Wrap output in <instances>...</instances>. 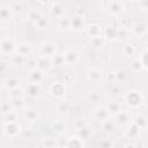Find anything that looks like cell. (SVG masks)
Listing matches in <instances>:
<instances>
[{"label": "cell", "mask_w": 148, "mask_h": 148, "mask_svg": "<svg viewBox=\"0 0 148 148\" xmlns=\"http://www.w3.org/2000/svg\"><path fill=\"white\" fill-rule=\"evenodd\" d=\"M2 131L6 136L14 139L16 136H20L22 128L17 121H9V123H2Z\"/></svg>", "instance_id": "obj_1"}, {"label": "cell", "mask_w": 148, "mask_h": 148, "mask_svg": "<svg viewBox=\"0 0 148 148\" xmlns=\"http://www.w3.org/2000/svg\"><path fill=\"white\" fill-rule=\"evenodd\" d=\"M143 98H142V95L140 91L138 90H131L128 91L126 95H125V102L126 104L132 108V109H135V108H139L142 103Z\"/></svg>", "instance_id": "obj_2"}, {"label": "cell", "mask_w": 148, "mask_h": 148, "mask_svg": "<svg viewBox=\"0 0 148 148\" xmlns=\"http://www.w3.org/2000/svg\"><path fill=\"white\" fill-rule=\"evenodd\" d=\"M16 47H17V45L15 44V42L10 37H3L1 39L0 49H1L2 56H12V54H14V52H16Z\"/></svg>", "instance_id": "obj_3"}, {"label": "cell", "mask_w": 148, "mask_h": 148, "mask_svg": "<svg viewBox=\"0 0 148 148\" xmlns=\"http://www.w3.org/2000/svg\"><path fill=\"white\" fill-rule=\"evenodd\" d=\"M38 52H39V56L42 57H47V58H52L53 56L57 54V45L52 42H43L40 45H39V49H38Z\"/></svg>", "instance_id": "obj_4"}, {"label": "cell", "mask_w": 148, "mask_h": 148, "mask_svg": "<svg viewBox=\"0 0 148 148\" xmlns=\"http://www.w3.org/2000/svg\"><path fill=\"white\" fill-rule=\"evenodd\" d=\"M87 80L90 82V83H95V84H99L103 82L104 80V74L103 72L99 69V68H96V67H91L87 71Z\"/></svg>", "instance_id": "obj_5"}, {"label": "cell", "mask_w": 148, "mask_h": 148, "mask_svg": "<svg viewBox=\"0 0 148 148\" xmlns=\"http://www.w3.org/2000/svg\"><path fill=\"white\" fill-rule=\"evenodd\" d=\"M42 92V87L39 83H32L28 82V84L24 87V96L31 99L37 98Z\"/></svg>", "instance_id": "obj_6"}, {"label": "cell", "mask_w": 148, "mask_h": 148, "mask_svg": "<svg viewBox=\"0 0 148 148\" xmlns=\"http://www.w3.org/2000/svg\"><path fill=\"white\" fill-rule=\"evenodd\" d=\"M23 119L30 124H34L40 119V111L37 108H28L23 112Z\"/></svg>", "instance_id": "obj_7"}, {"label": "cell", "mask_w": 148, "mask_h": 148, "mask_svg": "<svg viewBox=\"0 0 148 148\" xmlns=\"http://www.w3.org/2000/svg\"><path fill=\"white\" fill-rule=\"evenodd\" d=\"M124 8L121 0H111L108 5V12L112 16H120L124 13Z\"/></svg>", "instance_id": "obj_8"}, {"label": "cell", "mask_w": 148, "mask_h": 148, "mask_svg": "<svg viewBox=\"0 0 148 148\" xmlns=\"http://www.w3.org/2000/svg\"><path fill=\"white\" fill-rule=\"evenodd\" d=\"M114 120H116L118 126H127L132 123V118H131L130 112L127 110H123V109L114 116Z\"/></svg>", "instance_id": "obj_9"}, {"label": "cell", "mask_w": 148, "mask_h": 148, "mask_svg": "<svg viewBox=\"0 0 148 148\" xmlns=\"http://www.w3.org/2000/svg\"><path fill=\"white\" fill-rule=\"evenodd\" d=\"M52 67H53V66H52V60H51V58L38 56V58L36 59V68H38V69L42 71L43 73H47Z\"/></svg>", "instance_id": "obj_10"}, {"label": "cell", "mask_w": 148, "mask_h": 148, "mask_svg": "<svg viewBox=\"0 0 148 148\" xmlns=\"http://www.w3.org/2000/svg\"><path fill=\"white\" fill-rule=\"evenodd\" d=\"M131 31L136 37H145L148 34V24L143 22H135L131 25Z\"/></svg>", "instance_id": "obj_11"}, {"label": "cell", "mask_w": 148, "mask_h": 148, "mask_svg": "<svg viewBox=\"0 0 148 148\" xmlns=\"http://www.w3.org/2000/svg\"><path fill=\"white\" fill-rule=\"evenodd\" d=\"M27 79H28V82L39 83V84H40L42 82H44L45 76H44V73H43L42 71H39L38 68L35 67V68H31V69L29 71Z\"/></svg>", "instance_id": "obj_12"}, {"label": "cell", "mask_w": 148, "mask_h": 148, "mask_svg": "<svg viewBox=\"0 0 148 148\" xmlns=\"http://www.w3.org/2000/svg\"><path fill=\"white\" fill-rule=\"evenodd\" d=\"M50 94L56 98H61L66 92V87L62 82H53L49 89Z\"/></svg>", "instance_id": "obj_13"}, {"label": "cell", "mask_w": 148, "mask_h": 148, "mask_svg": "<svg viewBox=\"0 0 148 148\" xmlns=\"http://www.w3.org/2000/svg\"><path fill=\"white\" fill-rule=\"evenodd\" d=\"M117 130V123L116 120L111 119V117H109L108 119L101 121V131L105 134H113Z\"/></svg>", "instance_id": "obj_14"}, {"label": "cell", "mask_w": 148, "mask_h": 148, "mask_svg": "<svg viewBox=\"0 0 148 148\" xmlns=\"http://www.w3.org/2000/svg\"><path fill=\"white\" fill-rule=\"evenodd\" d=\"M2 87L3 89L10 91L13 89H16V88H20L21 87V81L20 79H17L16 76H7L3 79L2 81Z\"/></svg>", "instance_id": "obj_15"}, {"label": "cell", "mask_w": 148, "mask_h": 148, "mask_svg": "<svg viewBox=\"0 0 148 148\" xmlns=\"http://www.w3.org/2000/svg\"><path fill=\"white\" fill-rule=\"evenodd\" d=\"M14 15V10L9 5H1L0 7V21L1 23L9 22Z\"/></svg>", "instance_id": "obj_16"}, {"label": "cell", "mask_w": 148, "mask_h": 148, "mask_svg": "<svg viewBox=\"0 0 148 148\" xmlns=\"http://www.w3.org/2000/svg\"><path fill=\"white\" fill-rule=\"evenodd\" d=\"M84 28V17L80 14H75L71 17V29L74 31H81Z\"/></svg>", "instance_id": "obj_17"}, {"label": "cell", "mask_w": 148, "mask_h": 148, "mask_svg": "<svg viewBox=\"0 0 148 148\" xmlns=\"http://www.w3.org/2000/svg\"><path fill=\"white\" fill-rule=\"evenodd\" d=\"M79 53L74 50H67L64 52V59H65V64L68 66H74L77 64L79 61Z\"/></svg>", "instance_id": "obj_18"}, {"label": "cell", "mask_w": 148, "mask_h": 148, "mask_svg": "<svg viewBox=\"0 0 148 148\" xmlns=\"http://www.w3.org/2000/svg\"><path fill=\"white\" fill-rule=\"evenodd\" d=\"M75 135H77L80 139L84 141V140H89L94 135V131L89 125H86L79 130H75Z\"/></svg>", "instance_id": "obj_19"}, {"label": "cell", "mask_w": 148, "mask_h": 148, "mask_svg": "<svg viewBox=\"0 0 148 148\" xmlns=\"http://www.w3.org/2000/svg\"><path fill=\"white\" fill-rule=\"evenodd\" d=\"M130 80V74L125 69H117L114 71V83L118 84H125Z\"/></svg>", "instance_id": "obj_20"}, {"label": "cell", "mask_w": 148, "mask_h": 148, "mask_svg": "<svg viewBox=\"0 0 148 148\" xmlns=\"http://www.w3.org/2000/svg\"><path fill=\"white\" fill-rule=\"evenodd\" d=\"M105 40H117V36H118V28H114V27H106V28H103V35H102Z\"/></svg>", "instance_id": "obj_21"}, {"label": "cell", "mask_w": 148, "mask_h": 148, "mask_svg": "<svg viewBox=\"0 0 148 148\" xmlns=\"http://www.w3.org/2000/svg\"><path fill=\"white\" fill-rule=\"evenodd\" d=\"M51 130L54 133H57L58 135H62L67 131V125H66V123L64 120H56V121L52 123Z\"/></svg>", "instance_id": "obj_22"}, {"label": "cell", "mask_w": 148, "mask_h": 148, "mask_svg": "<svg viewBox=\"0 0 148 148\" xmlns=\"http://www.w3.org/2000/svg\"><path fill=\"white\" fill-rule=\"evenodd\" d=\"M86 34L90 38H94V37H97V36H102L103 35V28H101L97 24H90V25H88L86 28Z\"/></svg>", "instance_id": "obj_23"}, {"label": "cell", "mask_w": 148, "mask_h": 148, "mask_svg": "<svg viewBox=\"0 0 148 148\" xmlns=\"http://www.w3.org/2000/svg\"><path fill=\"white\" fill-rule=\"evenodd\" d=\"M109 117H111V116L109 114V112H108V110H106L105 106H99V108H97L94 111V118L97 121H99V123L103 121V120H105V119H108Z\"/></svg>", "instance_id": "obj_24"}, {"label": "cell", "mask_w": 148, "mask_h": 148, "mask_svg": "<svg viewBox=\"0 0 148 148\" xmlns=\"http://www.w3.org/2000/svg\"><path fill=\"white\" fill-rule=\"evenodd\" d=\"M105 43H106V40L103 36H97V37L90 38V40H89L90 46L95 50H102L105 46Z\"/></svg>", "instance_id": "obj_25"}, {"label": "cell", "mask_w": 148, "mask_h": 148, "mask_svg": "<svg viewBox=\"0 0 148 148\" xmlns=\"http://www.w3.org/2000/svg\"><path fill=\"white\" fill-rule=\"evenodd\" d=\"M16 53L28 58L30 54H31V45L28 44V43H18L17 44V47H16Z\"/></svg>", "instance_id": "obj_26"}, {"label": "cell", "mask_w": 148, "mask_h": 148, "mask_svg": "<svg viewBox=\"0 0 148 148\" xmlns=\"http://www.w3.org/2000/svg\"><path fill=\"white\" fill-rule=\"evenodd\" d=\"M9 62L14 66H23L24 64H28V58L18 54V53H14L10 56L9 58Z\"/></svg>", "instance_id": "obj_27"}, {"label": "cell", "mask_w": 148, "mask_h": 148, "mask_svg": "<svg viewBox=\"0 0 148 148\" xmlns=\"http://www.w3.org/2000/svg\"><path fill=\"white\" fill-rule=\"evenodd\" d=\"M50 12H51V15L53 17H57V18H60V17H62L65 15V8L60 3H58V2H54L52 5Z\"/></svg>", "instance_id": "obj_28"}, {"label": "cell", "mask_w": 148, "mask_h": 148, "mask_svg": "<svg viewBox=\"0 0 148 148\" xmlns=\"http://www.w3.org/2000/svg\"><path fill=\"white\" fill-rule=\"evenodd\" d=\"M132 123L142 130V128H146L148 126V118L143 114H136L132 118Z\"/></svg>", "instance_id": "obj_29"}, {"label": "cell", "mask_w": 148, "mask_h": 148, "mask_svg": "<svg viewBox=\"0 0 148 148\" xmlns=\"http://www.w3.org/2000/svg\"><path fill=\"white\" fill-rule=\"evenodd\" d=\"M105 108H106V110H108L109 114H110V116H112V117H114V116H116V114L121 110L120 104H119L118 102H116V101L109 102V103L105 105Z\"/></svg>", "instance_id": "obj_30"}, {"label": "cell", "mask_w": 148, "mask_h": 148, "mask_svg": "<svg viewBox=\"0 0 148 148\" xmlns=\"http://www.w3.org/2000/svg\"><path fill=\"white\" fill-rule=\"evenodd\" d=\"M86 99H87V102H89V103L97 104V103H99V102L102 101V95H101L98 91H96V90H91V91H89V92L87 94Z\"/></svg>", "instance_id": "obj_31"}, {"label": "cell", "mask_w": 148, "mask_h": 148, "mask_svg": "<svg viewBox=\"0 0 148 148\" xmlns=\"http://www.w3.org/2000/svg\"><path fill=\"white\" fill-rule=\"evenodd\" d=\"M25 97H17V98H9V101H10V103H12V106H13V109L14 110H22V109H24V106H25V99H24Z\"/></svg>", "instance_id": "obj_32"}, {"label": "cell", "mask_w": 148, "mask_h": 148, "mask_svg": "<svg viewBox=\"0 0 148 148\" xmlns=\"http://www.w3.org/2000/svg\"><path fill=\"white\" fill-rule=\"evenodd\" d=\"M84 146V142H83V140L82 139H80L77 135H75V136H71L69 139H67V145H66V147H68V148H72V147H83Z\"/></svg>", "instance_id": "obj_33"}, {"label": "cell", "mask_w": 148, "mask_h": 148, "mask_svg": "<svg viewBox=\"0 0 148 148\" xmlns=\"http://www.w3.org/2000/svg\"><path fill=\"white\" fill-rule=\"evenodd\" d=\"M43 15L37 10V9H30L27 14V18L29 20V22H31L32 24H36L38 22V20L42 17Z\"/></svg>", "instance_id": "obj_34"}, {"label": "cell", "mask_w": 148, "mask_h": 148, "mask_svg": "<svg viewBox=\"0 0 148 148\" xmlns=\"http://www.w3.org/2000/svg\"><path fill=\"white\" fill-rule=\"evenodd\" d=\"M58 27L62 30H69L71 29V17L64 15L62 17L58 18Z\"/></svg>", "instance_id": "obj_35"}, {"label": "cell", "mask_w": 148, "mask_h": 148, "mask_svg": "<svg viewBox=\"0 0 148 148\" xmlns=\"http://www.w3.org/2000/svg\"><path fill=\"white\" fill-rule=\"evenodd\" d=\"M69 109H71L69 104H68L67 102H64V101L58 102V104L56 105V111H57L58 113H60V114H65V113H67V112L69 111Z\"/></svg>", "instance_id": "obj_36"}, {"label": "cell", "mask_w": 148, "mask_h": 148, "mask_svg": "<svg viewBox=\"0 0 148 148\" xmlns=\"http://www.w3.org/2000/svg\"><path fill=\"white\" fill-rule=\"evenodd\" d=\"M140 130L141 128L139 126H136L135 124L131 123L130 124V130H128V136H130V139L131 140H136V138H138V135L140 133Z\"/></svg>", "instance_id": "obj_37"}, {"label": "cell", "mask_w": 148, "mask_h": 148, "mask_svg": "<svg viewBox=\"0 0 148 148\" xmlns=\"http://www.w3.org/2000/svg\"><path fill=\"white\" fill-rule=\"evenodd\" d=\"M135 52H136L135 46L133 44H131V43H127V44H125L123 46V53L126 57H133L135 54Z\"/></svg>", "instance_id": "obj_38"}, {"label": "cell", "mask_w": 148, "mask_h": 148, "mask_svg": "<svg viewBox=\"0 0 148 148\" xmlns=\"http://www.w3.org/2000/svg\"><path fill=\"white\" fill-rule=\"evenodd\" d=\"M35 25H36V28H37L38 30H46V29L50 27V21H49V18H47V17L42 16Z\"/></svg>", "instance_id": "obj_39"}, {"label": "cell", "mask_w": 148, "mask_h": 148, "mask_svg": "<svg viewBox=\"0 0 148 148\" xmlns=\"http://www.w3.org/2000/svg\"><path fill=\"white\" fill-rule=\"evenodd\" d=\"M0 110H1V116L3 117V116H6L7 113H9L10 111H13L14 109H13V106H12L10 101L8 99V101H2V102H1V108H0Z\"/></svg>", "instance_id": "obj_40"}, {"label": "cell", "mask_w": 148, "mask_h": 148, "mask_svg": "<svg viewBox=\"0 0 148 148\" xmlns=\"http://www.w3.org/2000/svg\"><path fill=\"white\" fill-rule=\"evenodd\" d=\"M18 119V114L16 110L10 111L9 113H7L6 116L2 117V123H9V121H17Z\"/></svg>", "instance_id": "obj_41"}, {"label": "cell", "mask_w": 148, "mask_h": 148, "mask_svg": "<svg viewBox=\"0 0 148 148\" xmlns=\"http://www.w3.org/2000/svg\"><path fill=\"white\" fill-rule=\"evenodd\" d=\"M40 145H42L43 147H46V148L58 147V142H57V140L53 139V138H44V139H42Z\"/></svg>", "instance_id": "obj_42"}, {"label": "cell", "mask_w": 148, "mask_h": 148, "mask_svg": "<svg viewBox=\"0 0 148 148\" xmlns=\"http://www.w3.org/2000/svg\"><path fill=\"white\" fill-rule=\"evenodd\" d=\"M51 60H52V66L53 67H60V66L65 65L64 54H56L51 58Z\"/></svg>", "instance_id": "obj_43"}, {"label": "cell", "mask_w": 148, "mask_h": 148, "mask_svg": "<svg viewBox=\"0 0 148 148\" xmlns=\"http://www.w3.org/2000/svg\"><path fill=\"white\" fill-rule=\"evenodd\" d=\"M8 97H9V98L25 97V96H24V89H22L21 87H20V88H16V89H13V90L8 91Z\"/></svg>", "instance_id": "obj_44"}, {"label": "cell", "mask_w": 148, "mask_h": 148, "mask_svg": "<svg viewBox=\"0 0 148 148\" xmlns=\"http://www.w3.org/2000/svg\"><path fill=\"white\" fill-rule=\"evenodd\" d=\"M131 68H132V71H134V72H139L140 69L143 68L140 58H133V59L131 60Z\"/></svg>", "instance_id": "obj_45"}, {"label": "cell", "mask_w": 148, "mask_h": 148, "mask_svg": "<svg viewBox=\"0 0 148 148\" xmlns=\"http://www.w3.org/2000/svg\"><path fill=\"white\" fill-rule=\"evenodd\" d=\"M86 125H88V123H87L86 118H83V117H77V118H75L74 121H73V127H74V130H79V128H81V127H83V126H86Z\"/></svg>", "instance_id": "obj_46"}, {"label": "cell", "mask_w": 148, "mask_h": 148, "mask_svg": "<svg viewBox=\"0 0 148 148\" xmlns=\"http://www.w3.org/2000/svg\"><path fill=\"white\" fill-rule=\"evenodd\" d=\"M128 37V29L126 28H118V36H117V39L124 42L126 40Z\"/></svg>", "instance_id": "obj_47"}, {"label": "cell", "mask_w": 148, "mask_h": 148, "mask_svg": "<svg viewBox=\"0 0 148 148\" xmlns=\"http://www.w3.org/2000/svg\"><path fill=\"white\" fill-rule=\"evenodd\" d=\"M20 138L23 139V140H29L32 138V131L30 128H25V130H22L21 131V134H20Z\"/></svg>", "instance_id": "obj_48"}, {"label": "cell", "mask_w": 148, "mask_h": 148, "mask_svg": "<svg viewBox=\"0 0 148 148\" xmlns=\"http://www.w3.org/2000/svg\"><path fill=\"white\" fill-rule=\"evenodd\" d=\"M140 60H141V62H142L143 68L148 69V50H146V51H143V52L141 53Z\"/></svg>", "instance_id": "obj_49"}, {"label": "cell", "mask_w": 148, "mask_h": 148, "mask_svg": "<svg viewBox=\"0 0 148 148\" xmlns=\"http://www.w3.org/2000/svg\"><path fill=\"white\" fill-rule=\"evenodd\" d=\"M136 2H138V7L141 10L148 12V0H136Z\"/></svg>", "instance_id": "obj_50"}, {"label": "cell", "mask_w": 148, "mask_h": 148, "mask_svg": "<svg viewBox=\"0 0 148 148\" xmlns=\"http://www.w3.org/2000/svg\"><path fill=\"white\" fill-rule=\"evenodd\" d=\"M99 146H102V147H112L113 143H112V141L110 139H103V140H101Z\"/></svg>", "instance_id": "obj_51"}, {"label": "cell", "mask_w": 148, "mask_h": 148, "mask_svg": "<svg viewBox=\"0 0 148 148\" xmlns=\"http://www.w3.org/2000/svg\"><path fill=\"white\" fill-rule=\"evenodd\" d=\"M108 80H109V81H111L112 83H114V72H112V73H109V74H108Z\"/></svg>", "instance_id": "obj_52"}, {"label": "cell", "mask_w": 148, "mask_h": 148, "mask_svg": "<svg viewBox=\"0 0 148 148\" xmlns=\"http://www.w3.org/2000/svg\"><path fill=\"white\" fill-rule=\"evenodd\" d=\"M124 147H136V145H135V143L127 142V143H125V145H124Z\"/></svg>", "instance_id": "obj_53"}, {"label": "cell", "mask_w": 148, "mask_h": 148, "mask_svg": "<svg viewBox=\"0 0 148 148\" xmlns=\"http://www.w3.org/2000/svg\"><path fill=\"white\" fill-rule=\"evenodd\" d=\"M15 2H17V3H22V2H24L25 0H14Z\"/></svg>", "instance_id": "obj_54"}, {"label": "cell", "mask_w": 148, "mask_h": 148, "mask_svg": "<svg viewBox=\"0 0 148 148\" xmlns=\"http://www.w3.org/2000/svg\"><path fill=\"white\" fill-rule=\"evenodd\" d=\"M146 45H147V50H148V39H147V43H146Z\"/></svg>", "instance_id": "obj_55"}, {"label": "cell", "mask_w": 148, "mask_h": 148, "mask_svg": "<svg viewBox=\"0 0 148 148\" xmlns=\"http://www.w3.org/2000/svg\"><path fill=\"white\" fill-rule=\"evenodd\" d=\"M39 1H40V0H39Z\"/></svg>", "instance_id": "obj_56"}]
</instances>
